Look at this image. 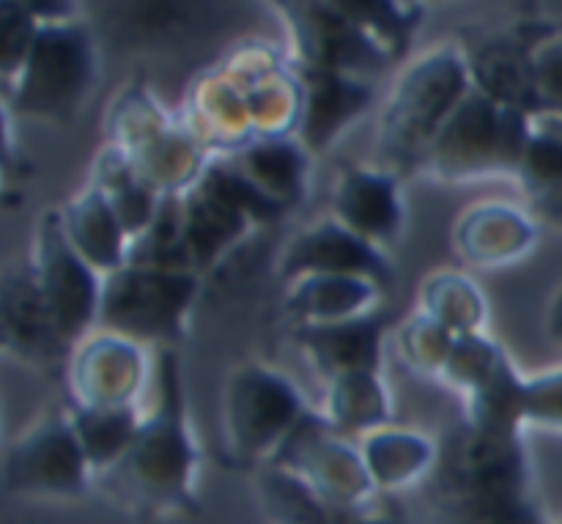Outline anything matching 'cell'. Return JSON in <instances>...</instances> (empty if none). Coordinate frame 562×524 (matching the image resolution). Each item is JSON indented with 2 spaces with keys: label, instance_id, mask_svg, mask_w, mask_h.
Here are the masks:
<instances>
[{
  "label": "cell",
  "instance_id": "obj_1",
  "mask_svg": "<svg viewBox=\"0 0 562 524\" xmlns=\"http://www.w3.org/2000/svg\"><path fill=\"white\" fill-rule=\"evenodd\" d=\"M157 410L143 417L130 450L97 478L99 489L140 516H168L195 503L198 450L184 415L179 357H157Z\"/></svg>",
  "mask_w": 562,
  "mask_h": 524
},
{
  "label": "cell",
  "instance_id": "obj_2",
  "mask_svg": "<svg viewBox=\"0 0 562 524\" xmlns=\"http://www.w3.org/2000/svg\"><path fill=\"white\" fill-rule=\"evenodd\" d=\"M530 121L532 115L470 88L434 137L420 168L450 181L516 176L530 137Z\"/></svg>",
  "mask_w": 562,
  "mask_h": 524
},
{
  "label": "cell",
  "instance_id": "obj_3",
  "mask_svg": "<svg viewBox=\"0 0 562 524\" xmlns=\"http://www.w3.org/2000/svg\"><path fill=\"white\" fill-rule=\"evenodd\" d=\"M198 297V272L126 264L104 275L97 330L170 349Z\"/></svg>",
  "mask_w": 562,
  "mask_h": 524
},
{
  "label": "cell",
  "instance_id": "obj_4",
  "mask_svg": "<svg viewBox=\"0 0 562 524\" xmlns=\"http://www.w3.org/2000/svg\"><path fill=\"white\" fill-rule=\"evenodd\" d=\"M470 93L467 66L453 53H439L417 64L401 80L382 115L379 154L390 174L420 168L434 137Z\"/></svg>",
  "mask_w": 562,
  "mask_h": 524
},
{
  "label": "cell",
  "instance_id": "obj_5",
  "mask_svg": "<svg viewBox=\"0 0 562 524\" xmlns=\"http://www.w3.org/2000/svg\"><path fill=\"white\" fill-rule=\"evenodd\" d=\"M305 412L294 384L278 371L258 363L236 368L223 395L225 454L239 467H263Z\"/></svg>",
  "mask_w": 562,
  "mask_h": 524
},
{
  "label": "cell",
  "instance_id": "obj_6",
  "mask_svg": "<svg viewBox=\"0 0 562 524\" xmlns=\"http://www.w3.org/2000/svg\"><path fill=\"white\" fill-rule=\"evenodd\" d=\"M437 470L448 503L530 498V465L521 434L464 423L439 445Z\"/></svg>",
  "mask_w": 562,
  "mask_h": 524
},
{
  "label": "cell",
  "instance_id": "obj_7",
  "mask_svg": "<svg viewBox=\"0 0 562 524\" xmlns=\"http://www.w3.org/2000/svg\"><path fill=\"white\" fill-rule=\"evenodd\" d=\"M93 80L91 38L82 27H38V36L16 75L14 108L36 119H69Z\"/></svg>",
  "mask_w": 562,
  "mask_h": 524
},
{
  "label": "cell",
  "instance_id": "obj_8",
  "mask_svg": "<svg viewBox=\"0 0 562 524\" xmlns=\"http://www.w3.org/2000/svg\"><path fill=\"white\" fill-rule=\"evenodd\" d=\"M267 465L285 467L344 511H366L371 509V498H376V483L362 450L351 448L349 437L316 412L300 417Z\"/></svg>",
  "mask_w": 562,
  "mask_h": 524
},
{
  "label": "cell",
  "instance_id": "obj_9",
  "mask_svg": "<svg viewBox=\"0 0 562 524\" xmlns=\"http://www.w3.org/2000/svg\"><path fill=\"white\" fill-rule=\"evenodd\" d=\"M33 280L71 346L80 344L97 327L102 280L99 272L71 247L60 212L42 214L33 245Z\"/></svg>",
  "mask_w": 562,
  "mask_h": 524
},
{
  "label": "cell",
  "instance_id": "obj_10",
  "mask_svg": "<svg viewBox=\"0 0 562 524\" xmlns=\"http://www.w3.org/2000/svg\"><path fill=\"white\" fill-rule=\"evenodd\" d=\"M5 492L20 498H77L97 476L69 415H47L27 428L5 456Z\"/></svg>",
  "mask_w": 562,
  "mask_h": 524
},
{
  "label": "cell",
  "instance_id": "obj_11",
  "mask_svg": "<svg viewBox=\"0 0 562 524\" xmlns=\"http://www.w3.org/2000/svg\"><path fill=\"white\" fill-rule=\"evenodd\" d=\"M66 371L77 406H135L148 360L137 341L97 330L75 346Z\"/></svg>",
  "mask_w": 562,
  "mask_h": 524
},
{
  "label": "cell",
  "instance_id": "obj_12",
  "mask_svg": "<svg viewBox=\"0 0 562 524\" xmlns=\"http://www.w3.org/2000/svg\"><path fill=\"white\" fill-rule=\"evenodd\" d=\"M280 3L294 22L305 66L357 77L382 71L393 58L371 33L322 0H280Z\"/></svg>",
  "mask_w": 562,
  "mask_h": 524
},
{
  "label": "cell",
  "instance_id": "obj_13",
  "mask_svg": "<svg viewBox=\"0 0 562 524\" xmlns=\"http://www.w3.org/2000/svg\"><path fill=\"white\" fill-rule=\"evenodd\" d=\"M311 275H344L382 286H393V267L373 242L362 239L338 220H324L300 231L280 256V278L294 283Z\"/></svg>",
  "mask_w": 562,
  "mask_h": 524
},
{
  "label": "cell",
  "instance_id": "obj_14",
  "mask_svg": "<svg viewBox=\"0 0 562 524\" xmlns=\"http://www.w3.org/2000/svg\"><path fill=\"white\" fill-rule=\"evenodd\" d=\"M373 91L344 71L305 66L302 69V113L294 137L305 152L322 154L355 124L371 104Z\"/></svg>",
  "mask_w": 562,
  "mask_h": 524
},
{
  "label": "cell",
  "instance_id": "obj_15",
  "mask_svg": "<svg viewBox=\"0 0 562 524\" xmlns=\"http://www.w3.org/2000/svg\"><path fill=\"white\" fill-rule=\"evenodd\" d=\"M3 341L5 349L38 368L66 360L69 341L60 335L31 267L9 275L3 286Z\"/></svg>",
  "mask_w": 562,
  "mask_h": 524
},
{
  "label": "cell",
  "instance_id": "obj_16",
  "mask_svg": "<svg viewBox=\"0 0 562 524\" xmlns=\"http://www.w3.org/2000/svg\"><path fill=\"white\" fill-rule=\"evenodd\" d=\"M294 338L313 368L333 382L349 374L379 371L384 324L376 313H366L344 322L296 324Z\"/></svg>",
  "mask_w": 562,
  "mask_h": 524
},
{
  "label": "cell",
  "instance_id": "obj_17",
  "mask_svg": "<svg viewBox=\"0 0 562 524\" xmlns=\"http://www.w3.org/2000/svg\"><path fill=\"white\" fill-rule=\"evenodd\" d=\"M335 220L373 245L395 239L404 223L398 176L390 170L349 168L338 179L333 198Z\"/></svg>",
  "mask_w": 562,
  "mask_h": 524
},
{
  "label": "cell",
  "instance_id": "obj_18",
  "mask_svg": "<svg viewBox=\"0 0 562 524\" xmlns=\"http://www.w3.org/2000/svg\"><path fill=\"white\" fill-rule=\"evenodd\" d=\"M181 212H184L187 256L192 272L198 275L217 264L252 225V220L231 198L203 179L181 192Z\"/></svg>",
  "mask_w": 562,
  "mask_h": 524
},
{
  "label": "cell",
  "instance_id": "obj_19",
  "mask_svg": "<svg viewBox=\"0 0 562 524\" xmlns=\"http://www.w3.org/2000/svg\"><path fill=\"white\" fill-rule=\"evenodd\" d=\"M536 245V223L508 203H481L456 225V247L477 267H505Z\"/></svg>",
  "mask_w": 562,
  "mask_h": 524
},
{
  "label": "cell",
  "instance_id": "obj_20",
  "mask_svg": "<svg viewBox=\"0 0 562 524\" xmlns=\"http://www.w3.org/2000/svg\"><path fill=\"white\" fill-rule=\"evenodd\" d=\"M223 157L234 170H239L258 192L289 212L305 192L311 154L296 137H261L234 152L214 154Z\"/></svg>",
  "mask_w": 562,
  "mask_h": 524
},
{
  "label": "cell",
  "instance_id": "obj_21",
  "mask_svg": "<svg viewBox=\"0 0 562 524\" xmlns=\"http://www.w3.org/2000/svg\"><path fill=\"white\" fill-rule=\"evenodd\" d=\"M64 231L71 247L91 264L97 272L110 275L126 267L132 250V236L126 234L124 223L113 212L102 192L88 185L86 192L71 198L60 212Z\"/></svg>",
  "mask_w": 562,
  "mask_h": 524
},
{
  "label": "cell",
  "instance_id": "obj_22",
  "mask_svg": "<svg viewBox=\"0 0 562 524\" xmlns=\"http://www.w3.org/2000/svg\"><path fill=\"white\" fill-rule=\"evenodd\" d=\"M382 294V286L371 283V280L344 278V275H311V278L289 283L285 313L296 324L344 322V319L376 311Z\"/></svg>",
  "mask_w": 562,
  "mask_h": 524
},
{
  "label": "cell",
  "instance_id": "obj_23",
  "mask_svg": "<svg viewBox=\"0 0 562 524\" xmlns=\"http://www.w3.org/2000/svg\"><path fill=\"white\" fill-rule=\"evenodd\" d=\"M519 181L532 209L562 223V113H538L530 121Z\"/></svg>",
  "mask_w": 562,
  "mask_h": 524
},
{
  "label": "cell",
  "instance_id": "obj_24",
  "mask_svg": "<svg viewBox=\"0 0 562 524\" xmlns=\"http://www.w3.org/2000/svg\"><path fill=\"white\" fill-rule=\"evenodd\" d=\"M472 77L477 91L492 97L494 102L527 115L543 113L536 82V55H527L514 44H488L472 64Z\"/></svg>",
  "mask_w": 562,
  "mask_h": 524
},
{
  "label": "cell",
  "instance_id": "obj_25",
  "mask_svg": "<svg viewBox=\"0 0 562 524\" xmlns=\"http://www.w3.org/2000/svg\"><path fill=\"white\" fill-rule=\"evenodd\" d=\"M258 498L274 524H346L357 511L329 503L307 481L278 465L258 467Z\"/></svg>",
  "mask_w": 562,
  "mask_h": 524
},
{
  "label": "cell",
  "instance_id": "obj_26",
  "mask_svg": "<svg viewBox=\"0 0 562 524\" xmlns=\"http://www.w3.org/2000/svg\"><path fill=\"white\" fill-rule=\"evenodd\" d=\"M91 185L102 192L104 201L119 214L132 242L151 225V220L157 218L159 207L165 201L162 192L151 181L143 179L119 148H108L99 157L97 176H93Z\"/></svg>",
  "mask_w": 562,
  "mask_h": 524
},
{
  "label": "cell",
  "instance_id": "obj_27",
  "mask_svg": "<svg viewBox=\"0 0 562 524\" xmlns=\"http://www.w3.org/2000/svg\"><path fill=\"white\" fill-rule=\"evenodd\" d=\"M439 448L409 432H371L362 443V459L376 489H404L437 467Z\"/></svg>",
  "mask_w": 562,
  "mask_h": 524
},
{
  "label": "cell",
  "instance_id": "obj_28",
  "mask_svg": "<svg viewBox=\"0 0 562 524\" xmlns=\"http://www.w3.org/2000/svg\"><path fill=\"white\" fill-rule=\"evenodd\" d=\"M99 5L102 22L121 38L162 42L192 25L201 0H99Z\"/></svg>",
  "mask_w": 562,
  "mask_h": 524
},
{
  "label": "cell",
  "instance_id": "obj_29",
  "mask_svg": "<svg viewBox=\"0 0 562 524\" xmlns=\"http://www.w3.org/2000/svg\"><path fill=\"white\" fill-rule=\"evenodd\" d=\"M69 417L97 478L130 450L143 423L135 406H75Z\"/></svg>",
  "mask_w": 562,
  "mask_h": 524
},
{
  "label": "cell",
  "instance_id": "obj_30",
  "mask_svg": "<svg viewBox=\"0 0 562 524\" xmlns=\"http://www.w3.org/2000/svg\"><path fill=\"white\" fill-rule=\"evenodd\" d=\"M324 417L346 437L351 434L368 437L371 432H379L390 421V399L379 374L366 371L333 379Z\"/></svg>",
  "mask_w": 562,
  "mask_h": 524
},
{
  "label": "cell",
  "instance_id": "obj_31",
  "mask_svg": "<svg viewBox=\"0 0 562 524\" xmlns=\"http://www.w3.org/2000/svg\"><path fill=\"white\" fill-rule=\"evenodd\" d=\"M470 395L472 426L488 432L521 434V423L527 421V379L516 374L510 360H505L481 388Z\"/></svg>",
  "mask_w": 562,
  "mask_h": 524
},
{
  "label": "cell",
  "instance_id": "obj_32",
  "mask_svg": "<svg viewBox=\"0 0 562 524\" xmlns=\"http://www.w3.org/2000/svg\"><path fill=\"white\" fill-rule=\"evenodd\" d=\"M423 311L456 335L481 333L486 322V297L464 275L439 272L423 289Z\"/></svg>",
  "mask_w": 562,
  "mask_h": 524
},
{
  "label": "cell",
  "instance_id": "obj_33",
  "mask_svg": "<svg viewBox=\"0 0 562 524\" xmlns=\"http://www.w3.org/2000/svg\"><path fill=\"white\" fill-rule=\"evenodd\" d=\"M322 3L333 5L335 11L357 22L390 55H398L406 47V38L415 25V14L401 9L398 0H322Z\"/></svg>",
  "mask_w": 562,
  "mask_h": 524
},
{
  "label": "cell",
  "instance_id": "obj_34",
  "mask_svg": "<svg viewBox=\"0 0 562 524\" xmlns=\"http://www.w3.org/2000/svg\"><path fill=\"white\" fill-rule=\"evenodd\" d=\"M505 360H508V355H505L497 344H492L483 333L459 335L453 349H450V357L448 363H445L442 374L456 384V388H461L464 393H472V390L481 388Z\"/></svg>",
  "mask_w": 562,
  "mask_h": 524
},
{
  "label": "cell",
  "instance_id": "obj_35",
  "mask_svg": "<svg viewBox=\"0 0 562 524\" xmlns=\"http://www.w3.org/2000/svg\"><path fill=\"white\" fill-rule=\"evenodd\" d=\"M456 338H459V335L450 333L445 324H439L437 319H431L423 311L420 316H412L409 322L404 324V330H401L398 335V344L406 360H409L417 371L442 374Z\"/></svg>",
  "mask_w": 562,
  "mask_h": 524
},
{
  "label": "cell",
  "instance_id": "obj_36",
  "mask_svg": "<svg viewBox=\"0 0 562 524\" xmlns=\"http://www.w3.org/2000/svg\"><path fill=\"white\" fill-rule=\"evenodd\" d=\"M450 524H547L532 498L450 503Z\"/></svg>",
  "mask_w": 562,
  "mask_h": 524
},
{
  "label": "cell",
  "instance_id": "obj_37",
  "mask_svg": "<svg viewBox=\"0 0 562 524\" xmlns=\"http://www.w3.org/2000/svg\"><path fill=\"white\" fill-rule=\"evenodd\" d=\"M38 36L36 20L14 0H3V75H20L27 53Z\"/></svg>",
  "mask_w": 562,
  "mask_h": 524
},
{
  "label": "cell",
  "instance_id": "obj_38",
  "mask_svg": "<svg viewBox=\"0 0 562 524\" xmlns=\"http://www.w3.org/2000/svg\"><path fill=\"white\" fill-rule=\"evenodd\" d=\"M527 421L562 426V371L527 379Z\"/></svg>",
  "mask_w": 562,
  "mask_h": 524
},
{
  "label": "cell",
  "instance_id": "obj_39",
  "mask_svg": "<svg viewBox=\"0 0 562 524\" xmlns=\"http://www.w3.org/2000/svg\"><path fill=\"white\" fill-rule=\"evenodd\" d=\"M536 82L543 113H562V38L536 53Z\"/></svg>",
  "mask_w": 562,
  "mask_h": 524
},
{
  "label": "cell",
  "instance_id": "obj_40",
  "mask_svg": "<svg viewBox=\"0 0 562 524\" xmlns=\"http://www.w3.org/2000/svg\"><path fill=\"white\" fill-rule=\"evenodd\" d=\"M14 3L20 5V9H25L33 20H49L53 25L66 20V16L71 14V9H75L71 0H14Z\"/></svg>",
  "mask_w": 562,
  "mask_h": 524
},
{
  "label": "cell",
  "instance_id": "obj_41",
  "mask_svg": "<svg viewBox=\"0 0 562 524\" xmlns=\"http://www.w3.org/2000/svg\"><path fill=\"white\" fill-rule=\"evenodd\" d=\"M346 524H406V522L393 514H376V511L366 509V511H357V514Z\"/></svg>",
  "mask_w": 562,
  "mask_h": 524
},
{
  "label": "cell",
  "instance_id": "obj_42",
  "mask_svg": "<svg viewBox=\"0 0 562 524\" xmlns=\"http://www.w3.org/2000/svg\"><path fill=\"white\" fill-rule=\"evenodd\" d=\"M547 330H549V335H552L554 341H560V344H562V294L558 297V300H554L552 311H549Z\"/></svg>",
  "mask_w": 562,
  "mask_h": 524
}]
</instances>
